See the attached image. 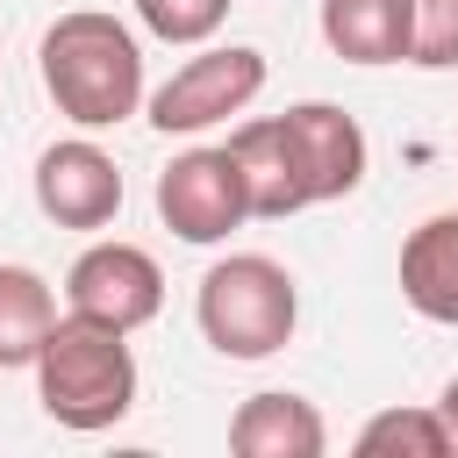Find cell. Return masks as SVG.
<instances>
[{
  "instance_id": "cell-7",
  "label": "cell",
  "mask_w": 458,
  "mask_h": 458,
  "mask_svg": "<svg viewBox=\"0 0 458 458\" xmlns=\"http://www.w3.org/2000/svg\"><path fill=\"white\" fill-rule=\"evenodd\" d=\"M36 208L57 229H107L122 215V165L93 136H64L36 157Z\"/></svg>"
},
{
  "instance_id": "cell-9",
  "label": "cell",
  "mask_w": 458,
  "mask_h": 458,
  "mask_svg": "<svg viewBox=\"0 0 458 458\" xmlns=\"http://www.w3.org/2000/svg\"><path fill=\"white\" fill-rule=\"evenodd\" d=\"M286 129L308 157V186L315 200H344L365 186V165H372V143L358 129V114H344L336 100H293L286 107Z\"/></svg>"
},
{
  "instance_id": "cell-17",
  "label": "cell",
  "mask_w": 458,
  "mask_h": 458,
  "mask_svg": "<svg viewBox=\"0 0 458 458\" xmlns=\"http://www.w3.org/2000/svg\"><path fill=\"white\" fill-rule=\"evenodd\" d=\"M437 415H444V429H451V458H458V372L444 379V394H437Z\"/></svg>"
},
{
  "instance_id": "cell-12",
  "label": "cell",
  "mask_w": 458,
  "mask_h": 458,
  "mask_svg": "<svg viewBox=\"0 0 458 458\" xmlns=\"http://www.w3.org/2000/svg\"><path fill=\"white\" fill-rule=\"evenodd\" d=\"M322 43L344 64H408V0H322Z\"/></svg>"
},
{
  "instance_id": "cell-6",
  "label": "cell",
  "mask_w": 458,
  "mask_h": 458,
  "mask_svg": "<svg viewBox=\"0 0 458 458\" xmlns=\"http://www.w3.org/2000/svg\"><path fill=\"white\" fill-rule=\"evenodd\" d=\"M64 308L93 315V322H114V329H143L165 308V272L143 243H122V236L86 243L64 272Z\"/></svg>"
},
{
  "instance_id": "cell-5",
  "label": "cell",
  "mask_w": 458,
  "mask_h": 458,
  "mask_svg": "<svg viewBox=\"0 0 458 458\" xmlns=\"http://www.w3.org/2000/svg\"><path fill=\"white\" fill-rule=\"evenodd\" d=\"M157 222L179 243H222L229 229L250 222V193L229 143H193L157 172Z\"/></svg>"
},
{
  "instance_id": "cell-1",
  "label": "cell",
  "mask_w": 458,
  "mask_h": 458,
  "mask_svg": "<svg viewBox=\"0 0 458 458\" xmlns=\"http://www.w3.org/2000/svg\"><path fill=\"white\" fill-rule=\"evenodd\" d=\"M36 72L72 129H114V122L143 114V100H150L143 93V43L107 7L57 14L36 43Z\"/></svg>"
},
{
  "instance_id": "cell-11",
  "label": "cell",
  "mask_w": 458,
  "mask_h": 458,
  "mask_svg": "<svg viewBox=\"0 0 458 458\" xmlns=\"http://www.w3.org/2000/svg\"><path fill=\"white\" fill-rule=\"evenodd\" d=\"M401 301L422 322H451L458 329V208L422 215L401 243Z\"/></svg>"
},
{
  "instance_id": "cell-3",
  "label": "cell",
  "mask_w": 458,
  "mask_h": 458,
  "mask_svg": "<svg viewBox=\"0 0 458 458\" xmlns=\"http://www.w3.org/2000/svg\"><path fill=\"white\" fill-rule=\"evenodd\" d=\"M193 322L208 336V351L236 358V365H258V358H279L301 329V286L279 258L265 250H229L200 272V293H193Z\"/></svg>"
},
{
  "instance_id": "cell-4",
  "label": "cell",
  "mask_w": 458,
  "mask_h": 458,
  "mask_svg": "<svg viewBox=\"0 0 458 458\" xmlns=\"http://www.w3.org/2000/svg\"><path fill=\"white\" fill-rule=\"evenodd\" d=\"M258 93H265V50H250V43H200L143 100V114H150L157 136H200V129L243 114Z\"/></svg>"
},
{
  "instance_id": "cell-2",
  "label": "cell",
  "mask_w": 458,
  "mask_h": 458,
  "mask_svg": "<svg viewBox=\"0 0 458 458\" xmlns=\"http://www.w3.org/2000/svg\"><path fill=\"white\" fill-rule=\"evenodd\" d=\"M29 372H36V401L57 429L93 437L136 408V351H129V329H114V322L64 308Z\"/></svg>"
},
{
  "instance_id": "cell-8",
  "label": "cell",
  "mask_w": 458,
  "mask_h": 458,
  "mask_svg": "<svg viewBox=\"0 0 458 458\" xmlns=\"http://www.w3.org/2000/svg\"><path fill=\"white\" fill-rule=\"evenodd\" d=\"M229 157L243 172V193H250V215L258 222H286L301 208H315V186H308V157L286 129V114H250L229 129Z\"/></svg>"
},
{
  "instance_id": "cell-16",
  "label": "cell",
  "mask_w": 458,
  "mask_h": 458,
  "mask_svg": "<svg viewBox=\"0 0 458 458\" xmlns=\"http://www.w3.org/2000/svg\"><path fill=\"white\" fill-rule=\"evenodd\" d=\"M408 64L422 72L458 64V0H408Z\"/></svg>"
},
{
  "instance_id": "cell-13",
  "label": "cell",
  "mask_w": 458,
  "mask_h": 458,
  "mask_svg": "<svg viewBox=\"0 0 458 458\" xmlns=\"http://www.w3.org/2000/svg\"><path fill=\"white\" fill-rule=\"evenodd\" d=\"M57 329V293L36 265H0V372L36 365L43 336Z\"/></svg>"
},
{
  "instance_id": "cell-10",
  "label": "cell",
  "mask_w": 458,
  "mask_h": 458,
  "mask_svg": "<svg viewBox=\"0 0 458 458\" xmlns=\"http://www.w3.org/2000/svg\"><path fill=\"white\" fill-rule=\"evenodd\" d=\"M229 451L236 458H322L329 451V422L308 394H250L236 415H229Z\"/></svg>"
},
{
  "instance_id": "cell-14",
  "label": "cell",
  "mask_w": 458,
  "mask_h": 458,
  "mask_svg": "<svg viewBox=\"0 0 458 458\" xmlns=\"http://www.w3.org/2000/svg\"><path fill=\"white\" fill-rule=\"evenodd\" d=\"M358 458H451V429L429 408H379L365 429H358Z\"/></svg>"
},
{
  "instance_id": "cell-15",
  "label": "cell",
  "mask_w": 458,
  "mask_h": 458,
  "mask_svg": "<svg viewBox=\"0 0 458 458\" xmlns=\"http://www.w3.org/2000/svg\"><path fill=\"white\" fill-rule=\"evenodd\" d=\"M236 0H136V21L157 36V43H179V50H200L215 43V29L229 21Z\"/></svg>"
}]
</instances>
